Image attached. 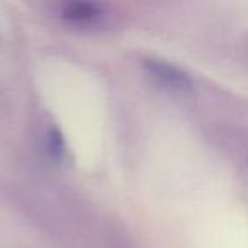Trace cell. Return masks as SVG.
Masks as SVG:
<instances>
[{"instance_id":"6da1fadb","label":"cell","mask_w":248,"mask_h":248,"mask_svg":"<svg viewBox=\"0 0 248 248\" xmlns=\"http://www.w3.org/2000/svg\"><path fill=\"white\" fill-rule=\"evenodd\" d=\"M145 70L150 78L165 90L175 93L192 92V78L182 68L172 65V63L150 58L145 62Z\"/></svg>"},{"instance_id":"7a4b0ae2","label":"cell","mask_w":248,"mask_h":248,"mask_svg":"<svg viewBox=\"0 0 248 248\" xmlns=\"http://www.w3.org/2000/svg\"><path fill=\"white\" fill-rule=\"evenodd\" d=\"M65 21L72 24H92L102 16V9L95 2H72L66 4L62 11Z\"/></svg>"},{"instance_id":"3957f363","label":"cell","mask_w":248,"mask_h":248,"mask_svg":"<svg viewBox=\"0 0 248 248\" xmlns=\"http://www.w3.org/2000/svg\"><path fill=\"white\" fill-rule=\"evenodd\" d=\"M49 150L55 156H60L63 153V140L62 135H58L56 131L49 133Z\"/></svg>"}]
</instances>
